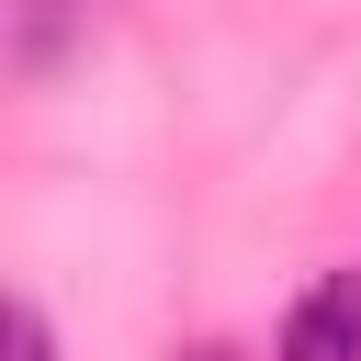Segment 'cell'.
<instances>
[{
    "instance_id": "2",
    "label": "cell",
    "mask_w": 361,
    "mask_h": 361,
    "mask_svg": "<svg viewBox=\"0 0 361 361\" xmlns=\"http://www.w3.org/2000/svg\"><path fill=\"white\" fill-rule=\"evenodd\" d=\"M11 361H56V327H45L34 293H11Z\"/></svg>"
},
{
    "instance_id": "1",
    "label": "cell",
    "mask_w": 361,
    "mask_h": 361,
    "mask_svg": "<svg viewBox=\"0 0 361 361\" xmlns=\"http://www.w3.org/2000/svg\"><path fill=\"white\" fill-rule=\"evenodd\" d=\"M271 361H361V271H316V282L282 305Z\"/></svg>"
},
{
    "instance_id": "3",
    "label": "cell",
    "mask_w": 361,
    "mask_h": 361,
    "mask_svg": "<svg viewBox=\"0 0 361 361\" xmlns=\"http://www.w3.org/2000/svg\"><path fill=\"white\" fill-rule=\"evenodd\" d=\"M180 361H237V350H226V338H192V350H180Z\"/></svg>"
}]
</instances>
